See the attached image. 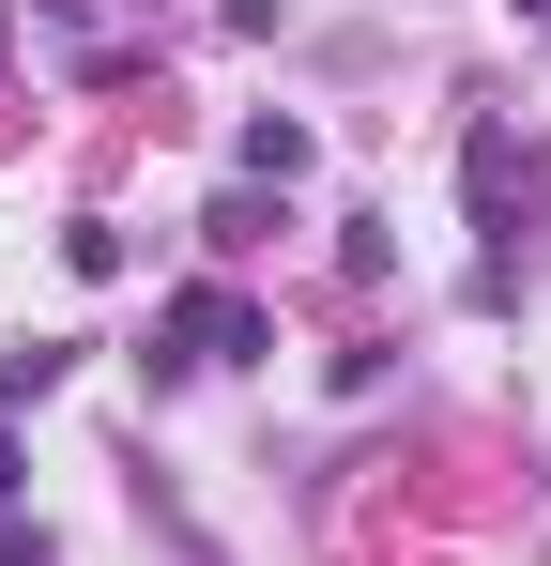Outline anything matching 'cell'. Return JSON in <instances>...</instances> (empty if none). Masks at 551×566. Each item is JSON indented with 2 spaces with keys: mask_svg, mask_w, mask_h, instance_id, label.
<instances>
[{
  "mask_svg": "<svg viewBox=\"0 0 551 566\" xmlns=\"http://www.w3.org/2000/svg\"><path fill=\"white\" fill-rule=\"evenodd\" d=\"M184 337H199V353H246V337H261V322H246V306H230V291H184Z\"/></svg>",
  "mask_w": 551,
  "mask_h": 566,
  "instance_id": "obj_1",
  "label": "cell"
}]
</instances>
